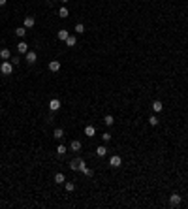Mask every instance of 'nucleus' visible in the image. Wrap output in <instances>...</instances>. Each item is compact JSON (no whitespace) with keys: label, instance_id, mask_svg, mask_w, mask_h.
Masks as SVG:
<instances>
[{"label":"nucleus","instance_id":"1","mask_svg":"<svg viewBox=\"0 0 188 209\" xmlns=\"http://www.w3.org/2000/svg\"><path fill=\"white\" fill-rule=\"evenodd\" d=\"M0 72H2L4 75H11V72H13V64H11V62H8V60H4L2 64H0Z\"/></svg>","mask_w":188,"mask_h":209},{"label":"nucleus","instance_id":"2","mask_svg":"<svg viewBox=\"0 0 188 209\" xmlns=\"http://www.w3.org/2000/svg\"><path fill=\"white\" fill-rule=\"evenodd\" d=\"M120 164H122V158H120L119 154H115V157L109 158V166H111V168H119Z\"/></svg>","mask_w":188,"mask_h":209},{"label":"nucleus","instance_id":"3","mask_svg":"<svg viewBox=\"0 0 188 209\" xmlns=\"http://www.w3.org/2000/svg\"><path fill=\"white\" fill-rule=\"evenodd\" d=\"M169 203H171L173 207H177L179 203H181V196H179L177 192H175V194H171V196H169Z\"/></svg>","mask_w":188,"mask_h":209},{"label":"nucleus","instance_id":"4","mask_svg":"<svg viewBox=\"0 0 188 209\" xmlns=\"http://www.w3.org/2000/svg\"><path fill=\"white\" fill-rule=\"evenodd\" d=\"M151 108H153V111H154V113H160V111L164 109V104H162V102H160V100H154Z\"/></svg>","mask_w":188,"mask_h":209},{"label":"nucleus","instance_id":"5","mask_svg":"<svg viewBox=\"0 0 188 209\" xmlns=\"http://www.w3.org/2000/svg\"><path fill=\"white\" fill-rule=\"evenodd\" d=\"M36 60H38V55H36L34 51H28V53H26V62H28V64H34Z\"/></svg>","mask_w":188,"mask_h":209},{"label":"nucleus","instance_id":"6","mask_svg":"<svg viewBox=\"0 0 188 209\" xmlns=\"http://www.w3.org/2000/svg\"><path fill=\"white\" fill-rule=\"evenodd\" d=\"M49 109H51V111H57V109H60V100L53 98L51 102H49Z\"/></svg>","mask_w":188,"mask_h":209},{"label":"nucleus","instance_id":"7","mask_svg":"<svg viewBox=\"0 0 188 209\" xmlns=\"http://www.w3.org/2000/svg\"><path fill=\"white\" fill-rule=\"evenodd\" d=\"M0 59H2V60H10V59H11L10 49H6V47H4V49H0Z\"/></svg>","mask_w":188,"mask_h":209},{"label":"nucleus","instance_id":"8","mask_svg":"<svg viewBox=\"0 0 188 209\" xmlns=\"http://www.w3.org/2000/svg\"><path fill=\"white\" fill-rule=\"evenodd\" d=\"M34 23H36V19H34L32 15L25 17V28H32V26H34Z\"/></svg>","mask_w":188,"mask_h":209},{"label":"nucleus","instance_id":"9","mask_svg":"<svg viewBox=\"0 0 188 209\" xmlns=\"http://www.w3.org/2000/svg\"><path fill=\"white\" fill-rule=\"evenodd\" d=\"M49 70H51V72H59V70H60V62L59 60H51V62H49Z\"/></svg>","mask_w":188,"mask_h":209},{"label":"nucleus","instance_id":"10","mask_svg":"<svg viewBox=\"0 0 188 209\" xmlns=\"http://www.w3.org/2000/svg\"><path fill=\"white\" fill-rule=\"evenodd\" d=\"M17 49H19V53H28V43L26 42H19V45H17Z\"/></svg>","mask_w":188,"mask_h":209},{"label":"nucleus","instance_id":"11","mask_svg":"<svg viewBox=\"0 0 188 209\" xmlns=\"http://www.w3.org/2000/svg\"><path fill=\"white\" fill-rule=\"evenodd\" d=\"M94 134H96V128L92 126V124H88L87 128H85V136H88V137H92Z\"/></svg>","mask_w":188,"mask_h":209},{"label":"nucleus","instance_id":"12","mask_svg":"<svg viewBox=\"0 0 188 209\" xmlns=\"http://www.w3.org/2000/svg\"><path fill=\"white\" fill-rule=\"evenodd\" d=\"M68 36H70V34H68V30H64V28L59 30V34H57V38L62 40V42H66V40H68Z\"/></svg>","mask_w":188,"mask_h":209},{"label":"nucleus","instance_id":"13","mask_svg":"<svg viewBox=\"0 0 188 209\" xmlns=\"http://www.w3.org/2000/svg\"><path fill=\"white\" fill-rule=\"evenodd\" d=\"M55 183H57V185H64V183H66L64 173H57V175H55Z\"/></svg>","mask_w":188,"mask_h":209},{"label":"nucleus","instance_id":"14","mask_svg":"<svg viewBox=\"0 0 188 209\" xmlns=\"http://www.w3.org/2000/svg\"><path fill=\"white\" fill-rule=\"evenodd\" d=\"M70 149H71V151H81V141H79V140H74V141L70 143Z\"/></svg>","mask_w":188,"mask_h":209},{"label":"nucleus","instance_id":"15","mask_svg":"<svg viewBox=\"0 0 188 209\" xmlns=\"http://www.w3.org/2000/svg\"><path fill=\"white\" fill-rule=\"evenodd\" d=\"M53 137H55V140H62V137H64V130H62V128H55Z\"/></svg>","mask_w":188,"mask_h":209},{"label":"nucleus","instance_id":"16","mask_svg":"<svg viewBox=\"0 0 188 209\" xmlns=\"http://www.w3.org/2000/svg\"><path fill=\"white\" fill-rule=\"evenodd\" d=\"M70 168H71L74 171H79V158H74V160H71V162H70Z\"/></svg>","mask_w":188,"mask_h":209},{"label":"nucleus","instance_id":"17","mask_svg":"<svg viewBox=\"0 0 188 209\" xmlns=\"http://www.w3.org/2000/svg\"><path fill=\"white\" fill-rule=\"evenodd\" d=\"M96 154H98V157H105V154H107V149H105V145H100V147L96 149Z\"/></svg>","mask_w":188,"mask_h":209},{"label":"nucleus","instance_id":"18","mask_svg":"<svg viewBox=\"0 0 188 209\" xmlns=\"http://www.w3.org/2000/svg\"><path fill=\"white\" fill-rule=\"evenodd\" d=\"M15 34H17L19 38H23L25 34H26V28H25V26H17V28H15Z\"/></svg>","mask_w":188,"mask_h":209},{"label":"nucleus","instance_id":"19","mask_svg":"<svg viewBox=\"0 0 188 209\" xmlns=\"http://www.w3.org/2000/svg\"><path fill=\"white\" fill-rule=\"evenodd\" d=\"M115 123V119H113V115H105L104 117V124H107V126H111V124Z\"/></svg>","mask_w":188,"mask_h":209},{"label":"nucleus","instance_id":"20","mask_svg":"<svg viewBox=\"0 0 188 209\" xmlns=\"http://www.w3.org/2000/svg\"><path fill=\"white\" fill-rule=\"evenodd\" d=\"M75 43H77V40H75V36H68V40H66V45H68V47H74Z\"/></svg>","mask_w":188,"mask_h":209},{"label":"nucleus","instance_id":"21","mask_svg":"<svg viewBox=\"0 0 188 209\" xmlns=\"http://www.w3.org/2000/svg\"><path fill=\"white\" fill-rule=\"evenodd\" d=\"M75 32H77V34H83L85 32V25H81V23H77V25H75Z\"/></svg>","mask_w":188,"mask_h":209},{"label":"nucleus","instance_id":"22","mask_svg":"<svg viewBox=\"0 0 188 209\" xmlns=\"http://www.w3.org/2000/svg\"><path fill=\"white\" fill-rule=\"evenodd\" d=\"M158 123H160V119L156 117V115H153V117L149 119V124H151V126H156V124H158Z\"/></svg>","mask_w":188,"mask_h":209},{"label":"nucleus","instance_id":"23","mask_svg":"<svg viewBox=\"0 0 188 209\" xmlns=\"http://www.w3.org/2000/svg\"><path fill=\"white\" fill-rule=\"evenodd\" d=\"M64 186H66V190H68V192H71V190H75V185L71 183V181H66V183H64Z\"/></svg>","mask_w":188,"mask_h":209},{"label":"nucleus","instance_id":"24","mask_svg":"<svg viewBox=\"0 0 188 209\" xmlns=\"http://www.w3.org/2000/svg\"><path fill=\"white\" fill-rule=\"evenodd\" d=\"M59 15L62 17V19H64V17H68V15H70V13H68V10H66V8H64V6H62V8H60V10H59Z\"/></svg>","mask_w":188,"mask_h":209},{"label":"nucleus","instance_id":"25","mask_svg":"<svg viewBox=\"0 0 188 209\" xmlns=\"http://www.w3.org/2000/svg\"><path fill=\"white\" fill-rule=\"evenodd\" d=\"M81 173H83V175H87V177H92V175H94V171L90 170V168H85Z\"/></svg>","mask_w":188,"mask_h":209},{"label":"nucleus","instance_id":"26","mask_svg":"<svg viewBox=\"0 0 188 209\" xmlns=\"http://www.w3.org/2000/svg\"><path fill=\"white\" fill-rule=\"evenodd\" d=\"M64 153H66V147H64V145H59V147H57V154H60V157H62Z\"/></svg>","mask_w":188,"mask_h":209},{"label":"nucleus","instance_id":"27","mask_svg":"<svg viewBox=\"0 0 188 209\" xmlns=\"http://www.w3.org/2000/svg\"><path fill=\"white\" fill-rule=\"evenodd\" d=\"M85 168H87V164H85V160H83V158H79V171H83Z\"/></svg>","mask_w":188,"mask_h":209},{"label":"nucleus","instance_id":"28","mask_svg":"<svg viewBox=\"0 0 188 209\" xmlns=\"http://www.w3.org/2000/svg\"><path fill=\"white\" fill-rule=\"evenodd\" d=\"M102 140H104V143H107V141L111 140V136H109V132H105V134H102Z\"/></svg>","mask_w":188,"mask_h":209},{"label":"nucleus","instance_id":"29","mask_svg":"<svg viewBox=\"0 0 188 209\" xmlns=\"http://www.w3.org/2000/svg\"><path fill=\"white\" fill-rule=\"evenodd\" d=\"M11 64H19V57H13V59H11Z\"/></svg>","mask_w":188,"mask_h":209},{"label":"nucleus","instance_id":"30","mask_svg":"<svg viewBox=\"0 0 188 209\" xmlns=\"http://www.w3.org/2000/svg\"><path fill=\"white\" fill-rule=\"evenodd\" d=\"M6 2L8 0H0V6H6Z\"/></svg>","mask_w":188,"mask_h":209},{"label":"nucleus","instance_id":"31","mask_svg":"<svg viewBox=\"0 0 188 209\" xmlns=\"http://www.w3.org/2000/svg\"><path fill=\"white\" fill-rule=\"evenodd\" d=\"M60 2H62V4H66V2H68V0H60Z\"/></svg>","mask_w":188,"mask_h":209}]
</instances>
